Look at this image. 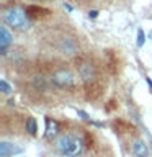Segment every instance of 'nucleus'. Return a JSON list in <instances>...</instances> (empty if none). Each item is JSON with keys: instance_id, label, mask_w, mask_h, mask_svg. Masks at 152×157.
<instances>
[{"instance_id": "obj_12", "label": "nucleus", "mask_w": 152, "mask_h": 157, "mask_svg": "<svg viewBox=\"0 0 152 157\" xmlns=\"http://www.w3.org/2000/svg\"><path fill=\"white\" fill-rule=\"evenodd\" d=\"M0 92H2L3 95H8V93L12 92V85H10V83L5 80V78H2V80H0Z\"/></svg>"}, {"instance_id": "obj_14", "label": "nucleus", "mask_w": 152, "mask_h": 157, "mask_svg": "<svg viewBox=\"0 0 152 157\" xmlns=\"http://www.w3.org/2000/svg\"><path fill=\"white\" fill-rule=\"evenodd\" d=\"M77 113H78V116H82V120H85V121H88V115H87V113H85V111H82V110H78Z\"/></svg>"}, {"instance_id": "obj_2", "label": "nucleus", "mask_w": 152, "mask_h": 157, "mask_svg": "<svg viewBox=\"0 0 152 157\" xmlns=\"http://www.w3.org/2000/svg\"><path fill=\"white\" fill-rule=\"evenodd\" d=\"M2 18L5 25L8 26H13L17 29H28L31 26V21H29V17L26 13V10L20 8V7H8L3 10Z\"/></svg>"}, {"instance_id": "obj_10", "label": "nucleus", "mask_w": 152, "mask_h": 157, "mask_svg": "<svg viewBox=\"0 0 152 157\" xmlns=\"http://www.w3.org/2000/svg\"><path fill=\"white\" fill-rule=\"evenodd\" d=\"M26 13H28V17H31V18H43L49 13V10L41 8V7H38V5H29V7H26Z\"/></svg>"}, {"instance_id": "obj_9", "label": "nucleus", "mask_w": 152, "mask_h": 157, "mask_svg": "<svg viewBox=\"0 0 152 157\" xmlns=\"http://www.w3.org/2000/svg\"><path fill=\"white\" fill-rule=\"evenodd\" d=\"M59 124L57 121H54L52 118H46V137L48 139H52V137H57L59 134Z\"/></svg>"}, {"instance_id": "obj_3", "label": "nucleus", "mask_w": 152, "mask_h": 157, "mask_svg": "<svg viewBox=\"0 0 152 157\" xmlns=\"http://www.w3.org/2000/svg\"><path fill=\"white\" fill-rule=\"evenodd\" d=\"M51 82L59 88H72L75 85V75L69 69H59L51 75Z\"/></svg>"}, {"instance_id": "obj_11", "label": "nucleus", "mask_w": 152, "mask_h": 157, "mask_svg": "<svg viewBox=\"0 0 152 157\" xmlns=\"http://www.w3.org/2000/svg\"><path fill=\"white\" fill-rule=\"evenodd\" d=\"M26 131H28L31 136L36 134V131H38V124H36V120H34V118H29V120L26 121Z\"/></svg>"}, {"instance_id": "obj_5", "label": "nucleus", "mask_w": 152, "mask_h": 157, "mask_svg": "<svg viewBox=\"0 0 152 157\" xmlns=\"http://www.w3.org/2000/svg\"><path fill=\"white\" fill-rule=\"evenodd\" d=\"M23 147L18 144H13V142L8 141H0V157H12L17 154H21Z\"/></svg>"}, {"instance_id": "obj_15", "label": "nucleus", "mask_w": 152, "mask_h": 157, "mask_svg": "<svg viewBox=\"0 0 152 157\" xmlns=\"http://www.w3.org/2000/svg\"><path fill=\"white\" fill-rule=\"evenodd\" d=\"M97 17H98L97 10H90V12H88V18H97Z\"/></svg>"}, {"instance_id": "obj_13", "label": "nucleus", "mask_w": 152, "mask_h": 157, "mask_svg": "<svg viewBox=\"0 0 152 157\" xmlns=\"http://www.w3.org/2000/svg\"><path fill=\"white\" fill-rule=\"evenodd\" d=\"M144 43H146V34H144V31L142 29H139L137 31V46H144Z\"/></svg>"}, {"instance_id": "obj_7", "label": "nucleus", "mask_w": 152, "mask_h": 157, "mask_svg": "<svg viewBox=\"0 0 152 157\" xmlns=\"http://www.w3.org/2000/svg\"><path fill=\"white\" fill-rule=\"evenodd\" d=\"M12 33L8 31L7 26H2L0 28V51H2V54H5V51H7V48L12 44Z\"/></svg>"}, {"instance_id": "obj_6", "label": "nucleus", "mask_w": 152, "mask_h": 157, "mask_svg": "<svg viewBox=\"0 0 152 157\" xmlns=\"http://www.w3.org/2000/svg\"><path fill=\"white\" fill-rule=\"evenodd\" d=\"M132 154L136 157H149V147H147V142L144 139H141V137H137V139L132 141Z\"/></svg>"}, {"instance_id": "obj_16", "label": "nucleus", "mask_w": 152, "mask_h": 157, "mask_svg": "<svg viewBox=\"0 0 152 157\" xmlns=\"http://www.w3.org/2000/svg\"><path fill=\"white\" fill-rule=\"evenodd\" d=\"M64 8L69 10V12H72V10H74V8H72V5H70V3H67V2H64Z\"/></svg>"}, {"instance_id": "obj_1", "label": "nucleus", "mask_w": 152, "mask_h": 157, "mask_svg": "<svg viewBox=\"0 0 152 157\" xmlns=\"http://www.w3.org/2000/svg\"><path fill=\"white\" fill-rule=\"evenodd\" d=\"M85 142L77 132H62L54 139V149L64 157H77L83 152Z\"/></svg>"}, {"instance_id": "obj_8", "label": "nucleus", "mask_w": 152, "mask_h": 157, "mask_svg": "<svg viewBox=\"0 0 152 157\" xmlns=\"http://www.w3.org/2000/svg\"><path fill=\"white\" fill-rule=\"evenodd\" d=\"M57 46H59V49H61L64 54H74V52H75V49H77L75 41L70 39V38H61Z\"/></svg>"}, {"instance_id": "obj_4", "label": "nucleus", "mask_w": 152, "mask_h": 157, "mask_svg": "<svg viewBox=\"0 0 152 157\" xmlns=\"http://www.w3.org/2000/svg\"><path fill=\"white\" fill-rule=\"evenodd\" d=\"M77 71H78V75H80V78L83 82H87V83L93 82V78H95V67H93L90 62L82 61L77 66Z\"/></svg>"}]
</instances>
